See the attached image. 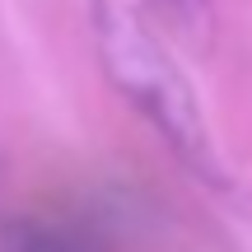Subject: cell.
Here are the masks:
<instances>
[{
	"label": "cell",
	"mask_w": 252,
	"mask_h": 252,
	"mask_svg": "<svg viewBox=\"0 0 252 252\" xmlns=\"http://www.w3.org/2000/svg\"><path fill=\"white\" fill-rule=\"evenodd\" d=\"M94 33H98L108 80L159 131V140L173 150V159L196 182H206L210 191H229L234 187L229 163L210 135V122L201 112L182 65L163 47V37L154 28H145V19L135 9H126L122 0H94Z\"/></svg>",
	"instance_id": "6da1fadb"
},
{
	"label": "cell",
	"mask_w": 252,
	"mask_h": 252,
	"mask_svg": "<svg viewBox=\"0 0 252 252\" xmlns=\"http://www.w3.org/2000/svg\"><path fill=\"white\" fill-rule=\"evenodd\" d=\"M150 9L191 52H210V42H215V5L210 0H150Z\"/></svg>",
	"instance_id": "7a4b0ae2"
},
{
	"label": "cell",
	"mask_w": 252,
	"mask_h": 252,
	"mask_svg": "<svg viewBox=\"0 0 252 252\" xmlns=\"http://www.w3.org/2000/svg\"><path fill=\"white\" fill-rule=\"evenodd\" d=\"M0 252H80V243H70L65 234L42 224H5L0 229Z\"/></svg>",
	"instance_id": "3957f363"
}]
</instances>
